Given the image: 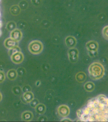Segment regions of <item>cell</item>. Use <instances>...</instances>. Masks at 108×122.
Segmentation results:
<instances>
[{
    "mask_svg": "<svg viewBox=\"0 0 108 122\" xmlns=\"http://www.w3.org/2000/svg\"><path fill=\"white\" fill-rule=\"evenodd\" d=\"M43 49V43L41 41L36 40L30 44L29 49L31 52L34 54H38L41 53Z\"/></svg>",
    "mask_w": 108,
    "mask_h": 122,
    "instance_id": "obj_4",
    "label": "cell"
},
{
    "mask_svg": "<svg viewBox=\"0 0 108 122\" xmlns=\"http://www.w3.org/2000/svg\"><path fill=\"white\" fill-rule=\"evenodd\" d=\"M86 47L90 57H94L97 56L99 48L98 42L93 40L88 41L86 43Z\"/></svg>",
    "mask_w": 108,
    "mask_h": 122,
    "instance_id": "obj_3",
    "label": "cell"
},
{
    "mask_svg": "<svg viewBox=\"0 0 108 122\" xmlns=\"http://www.w3.org/2000/svg\"><path fill=\"white\" fill-rule=\"evenodd\" d=\"M23 97L24 100L28 103L30 102L34 99V95L31 92H25Z\"/></svg>",
    "mask_w": 108,
    "mask_h": 122,
    "instance_id": "obj_10",
    "label": "cell"
},
{
    "mask_svg": "<svg viewBox=\"0 0 108 122\" xmlns=\"http://www.w3.org/2000/svg\"><path fill=\"white\" fill-rule=\"evenodd\" d=\"M79 54L77 49L75 48H70L68 51V58L70 61L73 63L77 62L78 59Z\"/></svg>",
    "mask_w": 108,
    "mask_h": 122,
    "instance_id": "obj_5",
    "label": "cell"
},
{
    "mask_svg": "<svg viewBox=\"0 0 108 122\" xmlns=\"http://www.w3.org/2000/svg\"><path fill=\"white\" fill-rule=\"evenodd\" d=\"M86 74L83 72H79L76 74V78L77 81L80 83L84 82L86 79Z\"/></svg>",
    "mask_w": 108,
    "mask_h": 122,
    "instance_id": "obj_11",
    "label": "cell"
},
{
    "mask_svg": "<svg viewBox=\"0 0 108 122\" xmlns=\"http://www.w3.org/2000/svg\"><path fill=\"white\" fill-rule=\"evenodd\" d=\"M78 117L85 122H107L108 101L106 96L99 95L90 100L86 107L77 111Z\"/></svg>",
    "mask_w": 108,
    "mask_h": 122,
    "instance_id": "obj_1",
    "label": "cell"
},
{
    "mask_svg": "<svg viewBox=\"0 0 108 122\" xmlns=\"http://www.w3.org/2000/svg\"><path fill=\"white\" fill-rule=\"evenodd\" d=\"M11 60L16 64L21 63L24 60V56L20 52H17L13 53L11 56Z\"/></svg>",
    "mask_w": 108,
    "mask_h": 122,
    "instance_id": "obj_7",
    "label": "cell"
},
{
    "mask_svg": "<svg viewBox=\"0 0 108 122\" xmlns=\"http://www.w3.org/2000/svg\"><path fill=\"white\" fill-rule=\"evenodd\" d=\"M2 99V96L1 93L0 92V102L1 101Z\"/></svg>",
    "mask_w": 108,
    "mask_h": 122,
    "instance_id": "obj_22",
    "label": "cell"
},
{
    "mask_svg": "<svg viewBox=\"0 0 108 122\" xmlns=\"http://www.w3.org/2000/svg\"><path fill=\"white\" fill-rule=\"evenodd\" d=\"M102 33L103 36L105 39L108 40V26H106L103 28L102 31Z\"/></svg>",
    "mask_w": 108,
    "mask_h": 122,
    "instance_id": "obj_16",
    "label": "cell"
},
{
    "mask_svg": "<svg viewBox=\"0 0 108 122\" xmlns=\"http://www.w3.org/2000/svg\"><path fill=\"white\" fill-rule=\"evenodd\" d=\"M5 73L2 71H0V83H2L5 80Z\"/></svg>",
    "mask_w": 108,
    "mask_h": 122,
    "instance_id": "obj_19",
    "label": "cell"
},
{
    "mask_svg": "<svg viewBox=\"0 0 108 122\" xmlns=\"http://www.w3.org/2000/svg\"><path fill=\"white\" fill-rule=\"evenodd\" d=\"M30 103L31 107L35 108L39 103V102L37 99H34Z\"/></svg>",
    "mask_w": 108,
    "mask_h": 122,
    "instance_id": "obj_17",
    "label": "cell"
},
{
    "mask_svg": "<svg viewBox=\"0 0 108 122\" xmlns=\"http://www.w3.org/2000/svg\"><path fill=\"white\" fill-rule=\"evenodd\" d=\"M88 71L91 79L97 80L101 79L103 77L105 73V69L102 63L95 62L90 65Z\"/></svg>",
    "mask_w": 108,
    "mask_h": 122,
    "instance_id": "obj_2",
    "label": "cell"
},
{
    "mask_svg": "<svg viewBox=\"0 0 108 122\" xmlns=\"http://www.w3.org/2000/svg\"><path fill=\"white\" fill-rule=\"evenodd\" d=\"M31 88L29 85H26L23 87V91L24 92H31Z\"/></svg>",
    "mask_w": 108,
    "mask_h": 122,
    "instance_id": "obj_20",
    "label": "cell"
},
{
    "mask_svg": "<svg viewBox=\"0 0 108 122\" xmlns=\"http://www.w3.org/2000/svg\"><path fill=\"white\" fill-rule=\"evenodd\" d=\"M18 75H19V76H22L24 75V74H25L26 72V70L25 69L22 67L18 68L17 71Z\"/></svg>",
    "mask_w": 108,
    "mask_h": 122,
    "instance_id": "obj_18",
    "label": "cell"
},
{
    "mask_svg": "<svg viewBox=\"0 0 108 122\" xmlns=\"http://www.w3.org/2000/svg\"><path fill=\"white\" fill-rule=\"evenodd\" d=\"M65 43L68 47L74 48L77 45V39L73 36H68L66 37L65 39Z\"/></svg>",
    "mask_w": 108,
    "mask_h": 122,
    "instance_id": "obj_8",
    "label": "cell"
},
{
    "mask_svg": "<svg viewBox=\"0 0 108 122\" xmlns=\"http://www.w3.org/2000/svg\"><path fill=\"white\" fill-rule=\"evenodd\" d=\"M57 111L60 117H65L69 115L70 110L68 106L63 105L59 107Z\"/></svg>",
    "mask_w": 108,
    "mask_h": 122,
    "instance_id": "obj_6",
    "label": "cell"
},
{
    "mask_svg": "<svg viewBox=\"0 0 108 122\" xmlns=\"http://www.w3.org/2000/svg\"><path fill=\"white\" fill-rule=\"evenodd\" d=\"M95 88V85L93 82L88 81L84 85V88L86 91L88 92H93Z\"/></svg>",
    "mask_w": 108,
    "mask_h": 122,
    "instance_id": "obj_14",
    "label": "cell"
},
{
    "mask_svg": "<svg viewBox=\"0 0 108 122\" xmlns=\"http://www.w3.org/2000/svg\"><path fill=\"white\" fill-rule=\"evenodd\" d=\"M61 122H72V121L70 119L66 118L63 119V120L61 121Z\"/></svg>",
    "mask_w": 108,
    "mask_h": 122,
    "instance_id": "obj_21",
    "label": "cell"
},
{
    "mask_svg": "<svg viewBox=\"0 0 108 122\" xmlns=\"http://www.w3.org/2000/svg\"><path fill=\"white\" fill-rule=\"evenodd\" d=\"M12 91L15 95H20L21 93L22 89L19 86H15L12 88Z\"/></svg>",
    "mask_w": 108,
    "mask_h": 122,
    "instance_id": "obj_15",
    "label": "cell"
},
{
    "mask_svg": "<svg viewBox=\"0 0 108 122\" xmlns=\"http://www.w3.org/2000/svg\"><path fill=\"white\" fill-rule=\"evenodd\" d=\"M34 117L33 114L30 111H26L22 114V120L25 122H30L32 120Z\"/></svg>",
    "mask_w": 108,
    "mask_h": 122,
    "instance_id": "obj_9",
    "label": "cell"
},
{
    "mask_svg": "<svg viewBox=\"0 0 108 122\" xmlns=\"http://www.w3.org/2000/svg\"><path fill=\"white\" fill-rule=\"evenodd\" d=\"M8 78L10 80H15L18 76L17 71L15 69H11L8 71L7 73Z\"/></svg>",
    "mask_w": 108,
    "mask_h": 122,
    "instance_id": "obj_12",
    "label": "cell"
},
{
    "mask_svg": "<svg viewBox=\"0 0 108 122\" xmlns=\"http://www.w3.org/2000/svg\"><path fill=\"white\" fill-rule=\"evenodd\" d=\"M35 108L36 113L39 114H44L46 110V106L42 103L38 104Z\"/></svg>",
    "mask_w": 108,
    "mask_h": 122,
    "instance_id": "obj_13",
    "label": "cell"
}]
</instances>
